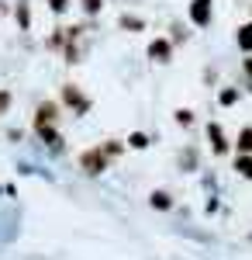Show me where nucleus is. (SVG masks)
Listing matches in <instances>:
<instances>
[{
  "label": "nucleus",
  "mask_w": 252,
  "mask_h": 260,
  "mask_svg": "<svg viewBox=\"0 0 252 260\" xmlns=\"http://www.w3.org/2000/svg\"><path fill=\"white\" fill-rule=\"evenodd\" d=\"M59 121V104H52V101H45V104H38V115H35V128L38 132H52Z\"/></svg>",
  "instance_id": "nucleus-1"
},
{
  "label": "nucleus",
  "mask_w": 252,
  "mask_h": 260,
  "mask_svg": "<svg viewBox=\"0 0 252 260\" xmlns=\"http://www.w3.org/2000/svg\"><path fill=\"white\" fill-rule=\"evenodd\" d=\"M211 14H214V4H211V0H190V24L207 28V24H211Z\"/></svg>",
  "instance_id": "nucleus-2"
},
{
  "label": "nucleus",
  "mask_w": 252,
  "mask_h": 260,
  "mask_svg": "<svg viewBox=\"0 0 252 260\" xmlns=\"http://www.w3.org/2000/svg\"><path fill=\"white\" fill-rule=\"evenodd\" d=\"M79 167L87 170V174H100V170H107V156L97 149H87V153H79Z\"/></svg>",
  "instance_id": "nucleus-3"
},
{
  "label": "nucleus",
  "mask_w": 252,
  "mask_h": 260,
  "mask_svg": "<svg viewBox=\"0 0 252 260\" xmlns=\"http://www.w3.org/2000/svg\"><path fill=\"white\" fill-rule=\"evenodd\" d=\"M170 56H173V42H170V39L149 42V59H152V62H170Z\"/></svg>",
  "instance_id": "nucleus-4"
},
{
  "label": "nucleus",
  "mask_w": 252,
  "mask_h": 260,
  "mask_svg": "<svg viewBox=\"0 0 252 260\" xmlns=\"http://www.w3.org/2000/svg\"><path fill=\"white\" fill-rule=\"evenodd\" d=\"M207 139H211V149L218 153V156H225V153H228V136L221 132V125H218V121L207 125Z\"/></svg>",
  "instance_id": "nucleus-5"
},
{
  "label": "nucleus",
  "mask_w": 252,
  "mask_h": 260,
  "mask_svg": "<svg viewBox=\"0 0 252 260\" xmlns=\"http://www.w3.org/2000/svg\"><path fill=\"white\" fill-rule=\"evenodd\" d=\"M62 98H66L69 108H76V111H90V98H83L73 83H66V87H62Z\"/></svg>",
  "instance_id": "nucleus-6"
},
{
  "label": "nucleus",
  "mask_w": 252,
  "mask_h": 260,
  "mask_svg": "<svg viewBox=\"0 0 252 260\" xmlns=\"http://www.w3.org/2000/svg\"><path fill=\"white\" fill-rule=\"evenodd\" d=\"M235 146H238L242 156H252V125H245V128L238 132V142H235Z\"/></svg>",
  "instance_id": "nucleus-7"
},
{
  "label": "nucleus",
  "mask_w": 252,
  "mask_h": 260,
  "mask_svg": "<svg viewBox=\"0 0 252 260\" xmlns=\"http://www.w3.org/2000/svg\"><path fill=\"white\" fill-rule=\"evenodd\" d=\"M235 170L245 180H252V156H242V153H238V156H235Z\"/></svg>",
  "instance_id": "nucleus-8"
},
{
  "label": "nucleus",
  "mask_w": 252,
  "mask_h": 260,
  "mask_svg": "<svg viewBox=\"0 0 252 260\" xmlns=\"http://www.w3.org/2000/svg\"><path fill=\"white\" fill-rule=\"evenodd\" d=\"M14 14H18V24L24 28V31H28V24H31V11H28V0H21V4H18V11H14Z\"/></svg>",
  "instance_id": "nucleus-9"
},
{
  "label": "nucleus",
  "mask_w": 252,
  "mask_h": 260,
  "mask_svg": "<svg viewBox=\"0 0 252 260\" xmlns=\"http://www.w3.org/2000/svg\"><path fill=\"white\" fill-rule=\"evenodd\" d=\"M238 45H242L245 52H252V24H242V28H238Z\"/></svg>",
  "instance_id": "nucleus-10"
},
{
  "label": "nucleus",
  "mask_w": 252,
  "mask_h": 260,
  "mask_svg": "<svg viewBox=\"0 0 252 260\" xmlns=\"http://www.w3.org/2000/svg\"><path fill=\"white\" fill-rule=\"evenodd\" d=\"M41 139L49 142V149H52V153H62V139H59L56 128H52V132H41Z\"/></svg>",
  "instance_id": "nucleus-11"
},
{
  "label": "nucleus",
  "mask_w": 252,
  "mask_h": 260,
  "mask_svg": "<svg viewBox=\"0 0 252 260\" xmlns=\"http://www.w3.org/2000/svg\"><path fill=\"white\" fill-rule=\"evenodd\" d=\"M170 205H173V198H170L166 191H152V208H162V212H166Z\"/></svg>",
  "instance_id": "nucleus-12"
},
{
  "label": "nucleus",
  "mask_w": 252,
  "mask_h": 260,
  "mask_svg": "<svg viewBox=\"0 0 252 260\" xmlns=\"http://www.w3.org/2000/svg\"><path fill=\"white\" fill-rule=\"evenodd\" d=\"M121 28H128V31H142V28H145V21H142V18H132V14H124V18H121Z\"/></svg>",
  "instance_id": "nucleus-13"
},
{
  "label": "nucleus",
  "mask_w": 252,
  "mask_h": 260,
  "mask_svg": "<svg viewBox=\"0 0 252 260\" xmlns=\"http://www.w3.org/2000/svg\"><path fill=\"white\" fill-rule=\"evenodd\" d=\"M79 7H83V14H100V7H104V0H79Z\"/></svg>",
  "instance_id": "nucleus-14"
},
{
  "label": "nucleus",
  "mask_w": 252,
  "mask_h": 260,
  "mask_svg": "<svg viewBox=\"0 0 252 260\" xmlns=\"http://www.w3.org/2000/svg\"><path fill=\"white\" fill-rule=\"evenodd\" d=\"M66 35H69V39H76V35H79V28H66ZM66 56H69V62H79L76 45H69V49H66Z\"/></svg>",
  "instance_id": "nucleus-15"
},
{
  "label": "nucleus",
  "mask_w": 252,
  "mask_h": 260,
  "mask_svg": "<svg viewBox=\"0 0 252 260\" xmlns=\"http://www.w3.org/2000/svg\"><path fill=\"white\" fill-rule=\"evenodd\" d=\"M100 153H104L107 160H114V156H121V146H117V142H104V146H100Z\"/></svg>",
  "instance_id": "nucleus-16"
},
{
  "label": "nucleus",
  "mask_w": 252,
  "mask_h": 260,
  "mask_svg": "<svg viewBox=\"0 0 252 260\" xmlns=\"http://www.w3.org/2000/svg\"><path fill=\"white\" fill-rule=\"evenodd\" d=\"M128 146H135V149H145V146H149V139H145L142 132H132V136H128Z\"/></svg>",
  "instance_id": "nucleus-17"
},
{
  "label": "nucleus",
  "mask_w": 252,
  "mask_h": 260,
  "mask_svg": "<svg viewBox=\"0 0 252 260\" xmlns=\"http://www.w3.org/2000/svg\"><path fill=\"white\" fill-rule=\"evenodd\" d=\"M49 11H56V14H66V11H69V0H49Z\"/></svg>",
  "instance_id": "nucleus-18"
},
{
  "label": "nucleus",
  "mask_w": 252,
  "mask_h": 260,
  "mask_svg": "<svg viewBox=\"0 0 252 260\" xmlns=\"http://www.w3.org/2000/svg\"><path fill=\"white\" fill-rule=\"evenodd\" d=\"M176 121H180V125L187 128V125H194V115H190L187 108H180V111H176Z\"/></svg>",
  "instance_id": "nucleus-19"
},
{
  "label": "nucleus",
  "mask_w": 252,
  "mask_h": 260,
  "mask_svg": "<svg viewBox=\"0 0 252 260\" xmlns=\"http://www.w3.org/2000/svg\"><path fill=\"white\" fill-rule=\"evenodd\" d=\"M180 163H183V167H187V163L194 167V163H197V153H194V149H190V153H183V156H180Z\"/></svg>",
  "instance_id": "nucleus-20"
},
{
  "label": "nucleus",
  "mask_w": 252,
  "mask_h": 260,
  "mask_svg": "<svg viewBox=\"0 0 252 260\" xmlns=\"http://www.w3.org/2000/svg\"><path fill=\"white\" fill-rule=\"evenodd\" d=\"M7 108H11V94H7V90H0V111H7Z\"/></svg>",
  "instance_id": "nucleus-21"
},
{
  "label": "nucleus",
  "mask_w": 252,
  "mask_h": 260,
  "mask_svg": "<svg viewBox=\"0 0 252 260\" xmlns=\"http://www.w3.org/2000/svg\"><path fill=\"white\" fill-rule=\"evenodd\" d=\"M183 39H187V31H183V28L176 24V28H173V42H183Z\"/></svg>",
  "instance_id": "nucleus-22"
},
{
  "label": "nucleus",
  "mask_w": 252,
  "mask_h": 260,
  "mask_svg": "<svg viewBox=\"0 0 252 260\" xmlns=\"http://www.w3.org/2000/svg\"><path fill=\"white\" fill-rule=\"evenodd\" d=\"M245 73H249V80H252V59H249V62H245Z\"/></svg>",
  "instance_id": "nucleus-23"
}]
</instances>
